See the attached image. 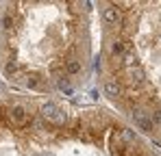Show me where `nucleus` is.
Wrapping results in <instances>:
<instances>
[{
    "label": "nucleus",
    "mask_w": 161,
    "mask_h": 156,
    "mask_svg": "<svg viewBox=\"0 0 161 156\" xmlns=\"http://www.w3.org/2000/svg\"><path fill=\"white\" fill-rule=\"evenodd\" d=\"M94 4L83 0L0 2V78L4 87L65 98L94 70Z\"/></svg>",
    "instance_id": "nucleus-1"
},
{
    "label": "nucleus",
    "mask_w": 161,
    "mask_h": 156,
    "mask_svg": "<svg viewBox=\"0 0 161 156\" xmlns=\"http://www.w3.org/2000/svg\"><path fill=\"white\" fill-rule=\"evenodd\" d=\"M0 156H161L107 104L0 87Z\"/></svg>",
    "instance_id": "nucleus-2"
},
{
    "label": "nucleus",
    "mask_w": 161,
    "mask_h": 156,
    "mask_svg": "<svg viewBox=\"0 0 161 156\" xmlns=\"http://www.w3.org/2000/svg\"><path fill=\"white\" fill-rule=\"evenodd\" d=\"M98 85L103 98L161 148V2L103 0Z\"/></svg>",
    "instance_id": "nucleus-3"
}]
</instances>
